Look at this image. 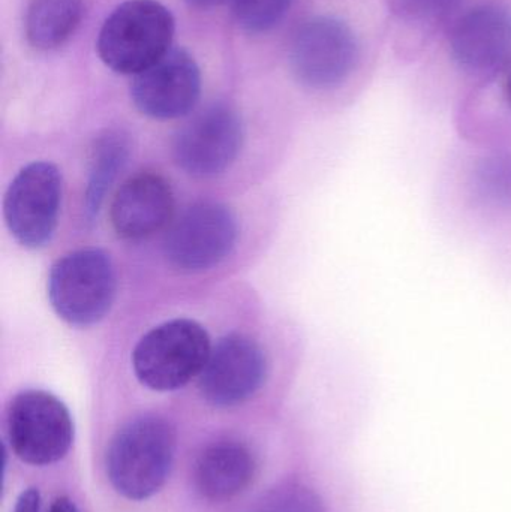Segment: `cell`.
Listing matches in <instances>:
<instances>
[{
	"instance_id": "d6986e66",
	"label": "cell",
	"mask_w": 511,
	"mask_h": 512,
	"mask_svg": "<svg viewBox=\"0 0 511 512\" xmlns=\"http://www.w3.org/2000/svg\"><path fill=\"white\" fill-rule=\"evenodd\" d=\"M39 510H41V495L38 489L24 490L15 502L14 512H39Z\"/></svg>"
},
{
	"instance_id": "ba28073f",
	"label": "cell",
	"mask_w": 511,
	"mask_h": 512,
	"mask_svg": "<svg viewBox=\"0 0 511 512\" xmlns=\"http://www.w3.org/2000/svg\"><path fill=\"white\" fill-rule=\"evenodd\" d=\"M359 47L353 30L333 17H315L299 27L290 63L300 83L311 89L341 86L356 66Z\"/></svg>"
},
{
	"instance_id": "ffe728a7",
	"label": "cell",
	"mask_w": 511,
	"mask_h": 512,
	"mask_svg": "<svg viewBox=\"0 0 511 512\" xmlns=\"http://www.w3.org/2000/svg\"><path fill=\"white\" fill-rule=\"evenodd\" d=\"M48 512H80L78 511L77 505L74 504V501H71L69 498H57L56 501L51 504L50 510Z\"/></svg>"
},
{
	"instance_id": "9c48e42d",
	"label": "cell",
	"mask_w": 511,
	"mask_h": 512,
	"mask_svg": "<svg viewBox=\"0 0 511 512\" xmlns=\"http://www.w3.org/2000/svg\"><path fill=\"white\" fill-rule=\"evenodd\" d=\"M243 125L230 105L215 102L195 114L174 140V159L191 176H216L239 155Z\"/></svg>"
},
{
	"instance_id": "5b68a950",
	"label": "cell",
	"mask_w": 511,
	"mask_h": 512,
	"mask_svg": "<svg viewBox=\"0 0 511 512\" xmlns=\"http://www.w3.org/2000/svg\"><path fill=\"white\" fill-rule=\"evenodd\" d=\"M6 429L12 453L32 466L62 460L74 442V421L62 400L42 390H27L11 400Z\"/></svg>"
},
{
	"instance_id": "52a82bcc",
	"label": "cell",
	"mask_w": 511,
	"mask_h": 512,
	"mask_svg": "<svg viewBox=\"0 0 511 512\" xmlns=\"http://www.w3.org/2000/svg\"><path fill=\"white\" fill-rule=\"evenodd\" d=\"M62 177L48 162H33L15 176L6 191L3 215L9 233L24 248L47 245L59 221Z\"/></svg>"
},
{
	"instance_id": "7402d4cb",
	"label": "cell",
	"mask_w": 511,
	"mask_h": 512,
	"mask_svg": "<svg viewBox=\"0 0 511 512\" xmlns=\"http://www.w3.org/2000/svg\"><path fill=\"white\" fill-rule=\"evenodd\" d=\"M191 6L195 8H213V6L222 5V3L228 2V0H186Z\"/></svg>"
},
{
	"instance_id": "6da1fadb",
	"label": "cell",
	"mask_w": 511,
	"mask_h": 512,
	"mask_svg": "<svg viewBox=\"0 0 511 512\" xmlns=\"http://www.w3.org/2000/svg\"><path fill=\"white\" fill-rule=\"evenodd\" d=\"M176 456V432L159 415H141L111 439L107 474L111 486L129 501H146L167 483Z\"/></svg>"
},
{
	"instance_id": "3957f363",
	"label": "cell",
	"mask_w": 511,
	"mask_h": 512,
	"mask_svg": "<svg viewBox=\"0 0 511 512\" xmlns=\"http://www.w3.org/2000/svg\"><path fill=\"white\" fill-rule=\"evenodd\" d=\"M212 352L203 325L192 319L164 322L141 337L132 367L141 384L153 391H174L200 376Z\"/></svg>"
},
{
	"instance_id": "4fadbf2b",
	"label": "cell",
	"mask_w": 511,
	"mask_h": 512,
	"mask_svg": "<svg viewBox=\"0 0 511 512\" xmlns=\"http://www.w3.org/2000/svg\"><path fill=\"white\" fill-rule=\"evenodd\" d=\"M173 213V189L155 173H140L126 180L110 207L113 230L125 240L153 236L173 221Z\"/></svg>"
},
{
	"instance_id": "277c9868",
	"label": "cell",
	"mask_w": 511,
	"mask_h": 512,
	"mask_svg": "<svg viewBox=\"0 0 511 512\" xmlns=\"http://www.w3.org/2000/svg\"><path fill=\"white\" fill-rule=\"evenodd\" d=\"M47 289L48 300L63 321L89 327L105 318L116 298L113 261L101 249L71 252L51 267Z\"/></svg>"
},
{
	"instance_id": "7c38bea8",
	"label": "cell",
	"mask_w": 511,
	"mask_h": 512,
	"mask_svg": "<svg viewBox=\"0 0 511 512\" xmlns=\"http://www.w3.org/2000/svg\"><path fill=\"white\" fill-rule=\"evenodd\" d=\"M450 50L456 63L473 74H486L509 63L511 12L501 5L471 9L453 27Z\"/></svg>"
},
{
	"instance_id": "9a60e30c",
	"label": "cell",
	"mask_w": 511,
	"mask_h": 512,
	"mask_svg": "<svg viewBox=\"0 0 511 512\" xmlns=\"http://www.w3.org/2000/svg\"><path fill=\"white\" fill-rule=\"evenodd\" d=\"M84 0H32L24 18L27 42L39 51L62 47L83 21Z\"/></svg>"
},
{
	"instance_id": "2e32d148",
	"label": "cell",
	"mask_w": 511,
	"mask_h": 512,
	"mask_svg": "<svg viewBox=\"0 0 511 512\" xmlns=\"http://www.w3.org/2000/svg\"><path fill=\"white\" fill-rule=\"evenodd\" d=\"M129 155V144L120 132H105L93 147L92 167L86 191V216L92 221L105 194Z\"/></svg>"
},
{
	"instance_id": "8fae6325",
	"label": "cell",
	"mask_w": 511,
	"mask_h": 512,
	"mask_svg": "<svg viewBox=\"0 0 511 512\" xmlns=\"http://www.w3.org/2000/svg\"><path fill=\"white\" fill-rule=\"evenodd\" d=\"M266 378V357L257 342L230 334L212 349L200 373V393L210 405L230 408L251 399Z\"/></svg>"
},
{
	"instance_id": "44dd1931",
	"label": "cell",
	"mask_w": 511,
	"mask_h": 512,
	"mask_svg": "<svg viewBox=\"0 0 511 512\" xmlns=\"http://www.w3.org/2000/svg\"><path fill=\"white\" fill-rule=\"evenodd\" d=\"M503 93L507 104H509V107L511 108V60L507 63L506 71H504Z\"/></svg>"
},
{
	"instance_id": "5bb4252c",
	"label": "cell",
	"mask_w": 511,
	"mask_h": 512,
	"mask_svg": "<svg viewBox=\"0 0 511 512\" xmlns=\"http://www.w3.org/2000/svg\"><path fill=\"white\" fill-rule=\"evenodd\" d=\"M254 474V456L245 445L219 442L207 447L198 457L195 484L209 501H228L251 484Z\"/></svg>"
},
{
	"instance_id": "7a4b0ae2",
	"label": "cell",
	"mask_w": 511,
	"mask_h": 512,
	"mask_svg": "<svg viewBox=\"0 0 511 512\" xmlns=\"http://www.w3.org/2000/svg\"><path fill=\"white\" fill-rule=\"evenodd\" d=\"M174 17L156 0H128L105 20L98 38L102 62L114 72L137 75L171 50Z\"/></svg>"
},
{
	"instance_id": "ac0fdd59",
	"label": "cell",
	"mask_w": 511,
	"mask_h": 512,
	"mask_svg": "<svg viewBox=\"0 0 511 512\" xmlns=\"http://www.w3.org/2000/svg\"><path fill=\"white\" fill-rule=\"evenodd\" d=\"M269 512H326L318 496L303 487H290L276 496Z\"/></svg>"
},
{
	"instance_id": "30bf717a",
	"label": "cell",
	"mask_w": 511,
	"mask_h": 512,
	"mask_svg": "<svg viewBox=\"0 0 511 512\" xmlns=\"http://www.w3.org/2000/svg\"><path fill=\"white\" fill-rule=\"evenodd\" d=\"M201 74L188 51L171 48L164 57L135 75L131 98L144 116L177 119L194 110L200 99Z\"/></svg>"
},
{
	"instance_id": "e0dca14e",
	"label": "cell",
	"mask_w": 511,
	"mask_h": 512,
	"mask_svg": "<svg viewBox=\"0 0 511 512\" xmlns=\"http://www.w3.org/2000/svg\"><path fill=\"white\" fill-rule=\"evenodd\" d=\"M234 17L249 33L269 32L278 26L293 0H231Z\"/></svg>"
},
{
	"instance_id": "8992f818",
	"label": "cell",
	"mask_w": 511,
	"mask_h": 512,
	"mask_svg": "<svg viewBox=\"0 0 511 512\" xmlns=\"http://www.w3.org/2000/svg\"><path fill=\"white\" fill-rule=\"evenodd\" d=\"M237 240V222L228 207L203 201L170 222L164 239L168 262L180 271H203L224 261Z\"/></svg>"
}]
</instances>
